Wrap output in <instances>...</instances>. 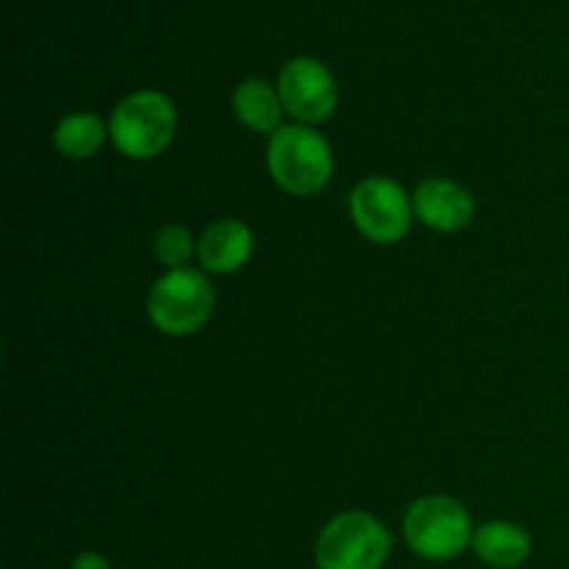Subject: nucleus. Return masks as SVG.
Wrapping results in <instances>:
<instances>
[{
  "mask_svg": "<svg viewBox=\"0 0 569 569\" xmlns=\"http://www.w3.org/2000/svg\"><path fill=\"white\" fill-rule=\"evenodd\" d=\"M267 172L292 198H315L331 183V142L315 126L287 122L267 139Z\"/></svg>",
  "mask_w": 569,
  "mask_h": 569,
  "instance_id": "obj_1",
  "label": "nucleus"
},
{
  "mask_svg": "<svg viewBox=\"0 0 569 569\" xmlns=\"http://www.w3.org/2000/svg\"><path fill=\"white\" fill-rule=\"evenodd\" d=\"M109 137L126 159H159L178 137L176 103L161 89H137L126 94L111 109Z\"/></svg>",
  "mask_w": 569,
  "mask_h": 569,
  "instance_id": "obj_2",
  "label": "nucleus"
},
{
  "mask_svg": "<svg viewBox=\"0 0 569 569\" xmlns=\"http://www.w3.org/2000/svg\"><path fill=\"white\" fill-rule=\"evenodd\" d=\"M217 306V289L209 272L183 267L167 270L148 292V317L164 337L183 339L198 333L211 320Z\"/></svg>",
  "mask_w": 569,
  "mask_h": 569,
  "instance_id": "obj_3",
  "label": "nucleus"
},
{
  "mask_svg": "<svg viewBox=\"0 0 569 569\" xmlns=\"http://www.w3.org/2000/svg\"><path fill=\"white\" fill-rule=\"evenodd\" d=\"M472 517L461 500L450 495L417 498L403 515V539L415 556L426 561L459 559L472 545Z\"/></svg>",
  "mask_w": 569,
  "mask_h": 569,
  "instance_id": "obj_4",
  "label": "nucleus"
},
{
  "mask_svg": "<svg viewBox=\"0 0 569 569\" xmlns=\"http://www.w3.org/2000/svg\"><path fill=\"white\" fill-rule=\"evenodd\" d=\"M392 553V533L376 515L350 509L322 526L315 545L317 569H381Z\"/></svg>",
  "mask_w": 569,
  "mask_h": 569,
  "instance_id": "obj_5",
  "label": "nucleus"
},
{
  "mask_svg": "<svg viewBox=\"0 0 569 569\" xmlns=\"http://www.w3.org/2000/svg\"><path fill=\"white\" fill-rule=\"evenodd\" d=\"M356 231L372 244H398L409 237L415 217L411 192L389 176H367L348 198Z\"/></svg>",
  "mask_w": 569,
  "mask_h": 569,
  "instance_id": "obj_6",
  "label": "nucleus"
},
{
  "mask_svg": "<svg viewBox=\"0 0 569 569\" xmlns=\"http://www.w3.org/2000/svg\"><path fill=\"white\" fill-rule=\"evenodd\" d=\"M283 109L300 126H322L339 106V83L331 67L315 56H295L278 72Z\"/></svg>",
  "mask_w": 569,
  "mask_h": 569,
  "instance_id": "obj_7",
  "label": "nucleus"
},
{
  "mask_svg": "<svg viewBox=\"0 0 569 569\" xmlns=\"http://www.w3.org/2000/svg\"><path fill=\"white\" fill-rule=\"evenodd\" d=\"M415 217L437 233H459L476 220V198L470 189L445 176H431L411 192Z\"/></svg>",
  "mask_w": 569,
  "mask_h": 569,
  "instance_id": "obj_8",
  "label": "nucleus"
},
{
  "mask_svg": "<svg viewBox=\"0 0 569 569\" xmlns=\"http://www.w3.org/2000/svg\"><path fill=\"white\" fill-rule=\"evenodd\" d=\"M253 228L237 217L214 220L198 239L200 270L211 276H233L253 259Z\"/></svg>",
  "mask_w": 569,
  "mask_h": 569,
  "instance_id": "obj_9",
  "label": "nucleus"
},
{
  "mask_svg": "<svg viewBox=\"0 0 569 569\" xmlns=\"http://www.w3.org/2000/svg\"><path fill=\"white\" fill-rule=\"evenodd\" d=\"M231 109L233 117L239 120V126H244L253 133H264L267 139L283 128V100L278 94L276 83H270L267 78H244L237 83L231 94Z\"/></svg>",
  "mask_w": 569,
  "mask_h": 569,
  "instance_id": "obj_10",
  "label": "nucleus"
},
{
  "mask_svg": "<svg viewBox=\"0 0 569 569\" xmlns=\"http://www.w3.org/2000/svg\"><path fill=\"white\" fill-rule=\"evenodd\" d=\"M470 550L487 567L517 569L531 559L533 539L531 533L522 526H517V522L492 520L476 528Z\"/></svg>",
  "mask_w": 569,
  "mask_h": 569,
  "instance_id": "obj_11",
  "label": "nucleus"
},
{
  "mask_svg": "<svg viewBox=\"0 0 569 569\" xmlns=\"http://www.w3.org/2000/svg\"><path fill=\"white\" fill-rule=\"evenodd\" d=\"M109 139V120L98 117L94 111H72V114L61 117L53 128L56 153L70 161L92 159Z\"/></svg>",
  "mask_w": 569,
  "mask_h": 569,
  "instance_id": "obj_12",
  "label": "nucleus"
},
{
  "mask_svg": "<svg viewBox=\"0 0 569 569\" xmlns=\"http://www.w3.org/2000/svg\"><path fill=\"white\" fill-rule=\"evenodd\" d=\"M153 253L164 270H183L189 261L198 259V239L181 222L161 226L153 237Z\"/></svg>",
  "mask_w": 569,
  "mask_h": 569,
  "instance_id": "obj_13",
  "label": "nucleus"
},
{
  "mask_svg": "<svg viewBox=\"0 0 569 569\" xmlns=\"http://www.w3.org/2000/svg\"><path fill=\"white\" fill-rule=\"evenodd\" d=\"M70 569H111V565L103 553H98V550H81V553L70 561Z\"/></svg>",
  "mask_w": 569,
  "mask_h": 569,
  "instance_id": "obj_14",
  "label": "nucleus"
}]
</instances>
